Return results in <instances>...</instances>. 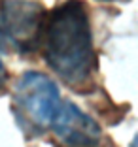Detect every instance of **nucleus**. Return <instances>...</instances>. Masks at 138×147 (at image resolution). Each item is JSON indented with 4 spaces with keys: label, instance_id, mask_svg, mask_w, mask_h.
Here are the masks:
<instances>
[{
    "label": "nucleus",
    "instance_id": "1",
    "mask_svg": "<svg viewBox=\"0 0 138 147\" xmlns=\"http://www.w3.org/2000/svg\"><path fill=\"white\" fill-rule=\"evenodd\" d=\"M44 57L70 87L87 83L95 70L89 13L82 0H66L48 15L42 30Z\"/></svg>",
    "mask_w": 138,
    "mask_h": 147
},
{
    "label": "nucleus",
    "instance_id": "2",
    "mask_svg": "<svg viewBox=\"0 0 138 147\" xmlns=\"http://www.w3.org/2000/svg\"><path fill=\"white\" fill-rule=\"evenodd\" d=\"M13 102L23 121L36 128L51 126L61 106L57 85L44 74L27 72L15 85Z\"/></svg>",
    "mask_w": 138,
    "mask_h": 147
},
{
    "label": "nucleus",
    "instance_id": "3",
    "mask_svg": "<svg viewBox=\"0 0 138 147\" xmlns=\"http://www.w3.org/2000/svg\"><path fill=\"white\" fill-rule=\"evenodd\" d=\"M46 11L32 0H0V30L21 53H30L42 42Z\"/></svg>",
    "mask_w": 138,
    "mask_h": 147
},
{
    "label": "nucleus",
    "instance_id": "4",
    "mask_svg": "<svg viewBox=\"0 0 138 147\" xmlns=\"http://www.w3.org/2000/svg\"><path fill=\"white\" fill-rule=\"evenodd\" d=\"M51 126L66 147H97L100 142L99 125L70 102L59 106Z\"/></svg>",
    "mask_w": 138,
    "mask_h": 147
},
{
    "label": "nucleus",
    "instance_id": "5",
    "mask_svg": "<svg viewBox=\"0 0 138 147\" xmlns=\"http://www.w3.org/2000/svg\"><path fill=\"white\" fill-rule=\"evenodd\" d=\"M4 81H6V68L2 64V61H0V87L4 85Z\"/></svg>",
    "mask_w": 138,
    "mask_h": 147
},
{
    "label": "nucleus",
    "instance_id": "6",
    "mask_svg": "<svg viewBox=\"0 0 138 147\" xmlns=\"http://www.w3.org/2000/svg\"><path fill=\"white\" fill-rule=\"evenodd\" d=\"M102 2H112V0H102Z\"/></svg>",
    "mask_w": 138,
    "mask_h": 147
}]
</instances>
